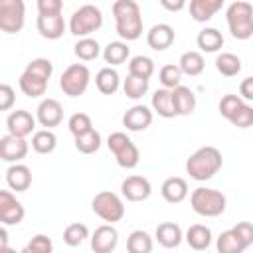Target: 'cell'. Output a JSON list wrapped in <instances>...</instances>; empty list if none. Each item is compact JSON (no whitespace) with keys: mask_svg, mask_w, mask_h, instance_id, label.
I'll return each instance as SVG.
<instances>
[{"mask_svg":"<svg viewBox=\"0 0 253 253\" xmlns=\"http://www.w3.org/2000/svg\"><path fill=\"white\" fill-rule=\"evenodd\" d=\"M113 16H115V30L123 40L132 42L142 36L140 6L134 0H117L113 4Z\"/></svg>","mask_w":253,"mask_h":253,"instance_id":"obj_1","label":"cell"},{"mask_svg":"<svg viewBox=\"0 0 253 253\" xmlns=\"http://www.w3.org/2000/svg\"><path fill=\"white\" fill-rule=\"evenodd\" d=\"M221 164L223 158L215 146H202L186 160V172L190 174V178L198 182H206L221 170Z\"/></svg>","mask_w":253,"mask_h":253,"instance_id":"obj_2","label":"cell"},{"mask_svg":"<svg viewBox=\"0 0 253 253\" xmlns=\"http://www.w3.org/2000/svg\"><path fill=\"white\" fill-rule=\"evenodd\" d=\"M225 20L235 40H249L253 36V6L249 2H231L225 10Z\"/></svg>","mask_w":253,"mask_h":253,"instance_id":"obj_3","label":"cell"},{"mask_svg":"<svg viewBox=\"0 0 253 253\" xmlns=\"http://www.w3.org/2000/svg\"><path fill=\"white\" fill-rule=\"evenodd\" d=\"M225 196L213 188H196L190 196L192 210L202 217H217L225 211Z\"/></svg>","mask_w":253,"mask_h":253,"instance_id":"obj_4","label":"cell"},{"mask_svg":"<svg viewBox=\"0 0 253 253\" xmlns=\"http://www.w3.org/2000/svg\"><path fill=\"white\" fill-rule=\"evenodd\" d=\"M101 26H103V12L95 4L79 6L69 18V32L79 40L89 38V34L97 32Z\"/></svg>","mask_w":253,"mask_h":253,"instance_id":"obj_5","label":"cell"},{"mask_svg":"<svg viewBox=\"0 0 253 253\" xmlns=\"http://www.w3.org/2000/svg\"><path fill=\"white\" fill-rule=\"evenodd\" d=\"M107 146L109 150L113 152L117 164L125 170H132L138 166V160H140V152L136 148V144L121 130L117 132H111L109 138H107Z\"/></svg>","mask_w":253,"mask_h":253,"instance_id":"obj_6","label":"cell"},{"mask_svg":"<svg viewBox=\"0 0 253 253\" xmlns=\"http://www.w3.org/2000/svg\"><path fill=\"white\" fill-rule=\"evenodd\" d=\"M91 210L95 211V215H99L103 221H109L111 225L125 217L123 200L115 192H109V190L95 194V198L91 200Z\"/></svg>","mask_w":253,"mask_h":253,"instance_id":"obj_7","label":"cell"},{"mask_svg":"<svg viewBox=\"0 0 253 253\" xmlns=\"http://www.w3.org/2000/svg\"><path fill=\"white\" fill-rule=\"evenodd\" d=\"M89 81H91L89 67L83 65V63H73V65H69V67L61 73L59 87H61V91H63L67 97H79V95H83V93L87 91Z\"/></svg>","mask_w":253,"mask_h":253,"instance_id":"obj_8","label":"cell"},{"mask_svg":"<svg viewBox=\"0 0 253 253\" xmlns=\"http://www.w3.org/2000/svg\"><path fill=\"white\" fill-rule=\"evenodd\" d=\"M26 22V6L22 0L0 2V30L6 34H18Z\"/></svg>","mask_w":253,"mask_h":253,"instance_id":"obj_9","label":"cell"},{"mask_svg":"<svg viewBox=\"0 0 253 253\" xmlns=\"http://www.w3.org/2000/svg\"><path fill=\"white\" fill-rule=\"evenodd\" d=\"M26 215L24 206L8 190L0 192V221L4 225H18Z\"/></svg>","mask_w":253,"mask_h":253,"instance_id":"obj_10","label":"cell"},{"mask_svg":"<svg viewBox=\"0 0 253 253\" xmlns=\"http://www.w3.org/2000/svg\"><path fill=\"white\" fill-rule=\"evenodd\" d=\"M6 126H8V134L26 138L36 128V117H32V113H28L24 109H18V111H12L8 115Z\"/></svg>","mask_w":253,"mask_h":253,"instance_id":"obj_11","label":"cell"},{"mask_svg":"<svg viewBox=\"0 0 253 253\" xmlns=\"http://www.w3.org/2000/svg\"><path fill=\"white\" fill-rule=\"evenodd\" d=\"M121 194L128 202H144L152 194V186L144 176H128L121 184Z\"/></svg>","mask_w":253,"mask_h":253,"instance_id":"obj_12","label":"cell"},{"mask_svg":"<svg viewBox=\"0 0 253 253\" xmlns=\"http://www.w3.org/2000/svg\"><path fill=\"white\" fill-rule=\"evenodd\" d=\"M117 243H119V231L111 223L99 225L91 235L93 253H111V251H115Z\"/></svg>","mask_w":253,"mask_h":253,"instance_id":"obj_13","label":"cell"},{"mask_svg":"<svg viewBox=\"0 0 253 253\" xmlns=\"http://www.w3.org/2000/svg\"><path fill=\"white\" fill-rule=\"evenodd\" d=\"M28 142L26 138H20V136H12V134H6L0 138V158L4 162H14L18 164L22 158H26L28 154Z\"/></svg>","mask_w":253,"mask_h":253,"instance_id":"obj_14","label":"cell"},{"mask_svg":"<svg viewBox=\"0 0 253 253\" xmlns=\"http://www.w3.org/2000/svg\"><path fill=\"white\" fill-rule=\"evenodd\" d=\"M61 119H63V109H61V103L55 99H43L36 109V121L49 130L57 126Z\"/></svg>","mask_w":253,"mask_h":253,"instance_id":"obj_15","label":"cell"},{"mask_svg":"<svg viewBox=\"0 0 253 253\" xmlns=\"http://www.w3.org/2000/svg\"><path fill=\"white\" fill-rule=\"evenodd\" d=\"M150 123H152V111L146 105H134L123 115V125L126 126V130L132 132H140L148 128Z\"/></svg>","mask_w":253,"mask_h":253,"instance_id":"obj_16","label":"cell"},{"mask_svg":"<svg viewBox=\"0 0 253 253\" xmlns=\"http://www.w3.org/2000/svg\"><path fill=\"white\" fill-rule=\"evenodd\" d=\"M146 43L156 49V51H164L174 43V28L170 24H154L148 34H146Z\"/></svg>","mask_w":253,"mask_h":253,"instance_id":"obj_17","label":"cell"},{"mask_svg":"<svg viewBox=\"0 0 253 253\" xmlns=\"http://www.w3.org/2000/svg\"><path fill=\"white\" fill-rule=\"evenodd\" d=\"M36 26H38L40 36L45 38V40H57V38H61L63 32H65V20H63L61 14H51V16H42V14H38Z\"/></svg>","mask_w":253,"mask_h":253,"instance_id":"obj_18","label":"cell"},{"mask_svg":"<svg viewBox=\"0 0 253 253\" xmlns=\"http://www.w3.org/2000/svg\"><path fill=\"white\" fill-rule=\"evenodd\" d=\"M160 194L162 198L168 202V204H180L186 200L188 196V184L184 178L180 176H172V178H166L160 186Z\"/></svg>","mask_w":253,"mask_h":253,"instance_id":"obj_19","label":"cell"},{"mask_svg":"<svg viewBox=\"0 0 253 253\" xmlns=\"http://www.w3.org/2000/svg\"><path fill=\"white\" fill-rule=\"evenodd\" d=\"M154 237H156V241H158L162 247H166V249H176V247L182 243L184 233H182V229H180L178 223H174V221H164V223H160V225L156 227Z\"/></svg>","mask_w":253,"mask_h":253,"instance_id":"obj_20","label":"cell"},{"mask_svg":"<svg viewBox=\"0 0 253 253\" xmlns=\"http://www.w3.org/2000/svg\"><path fill=\"white\" fill-rule=\"evenodd\" d=\"M6 184L16 192H26L32 184V170L26 164H12L6 170Z\"/></svg>","mask_w":253,"mask_h":253,"instance_id":"obj_21","label":"cell"},{"mask_svg":"<svg viewBox=\"0 0 253 253\" xmlns=\"http://www.w3.org/2000/svg\"><path fill=\"white\" fill-rule=\"evenodd\" d=\"M152 111L158 115V117H164V119H172V117H178L176 115V107H174V99H172V91L170 89H156L154 95H152Z\"/></svg>","mask_w":253,"mask_h":253,"instance_id":"obj_22","label":"cell"},{"mask_svg":"<svg viewBox=\"0 0 253 253\" xmlns=\"http://www.w3.org/2000/svg\"><path fill=\"white\" fill-rule=\"evenodd\" d=\"M184 239L188 241V245L194 251H206L210 247V243H211V229L208 225H204V223H194V225L188 227Z\"/></svg>","mask_w":253,"mask_h":253,"instance_id":"obj_23","label":"cell"},{"mask_svg":"<svg viewBox=\"0 0 253 253\" xmlns=\"http://www.w3.org/2000/svg\"><path fill=\"white\" fill-rule=\"evenodd\" d=\"M172 99H174V107H176V115L180 117H188L194 113L196 109V95L190 87H176L172 89Z\"/></svg>","mask_w":253,"mask_h":253,"instance_id":"obj_24","label":"cell"},{"mask_svg":"<svg viewBox=\"0 0 253 253\" xmlns=\"http://www.w3.org/2000/svg\"><path fill=\"white\" fill-rule=\"evenodd\" d=\"M223 0H192L190 2V16L196 22H208L215 16L217 10H221Z\"/></svg>","mask_w":253,"mask_h":253,"instance_id":"obj_25","label":"cell"},{"mask_svg":"<svg viewBox=\"0 0 253 253\" xmlns=\"http://www.w3.org/2000/svg\"><path fill=\"white\" fill-rule=\"evenodd\" d=\"M95 85H97V89H99L103 95H113V93H117V89H119V85H121V77H119L117 69H113V67H103V69H99L97 75H95Z\"/></svg>","mask_w":253,"mask_h":253,"instance_id":"obj_26","label":"cell"},{"mask_svg":"<svg viewBox=\"0 0 253 253\" xmlns=\"http://www.w3.org/2000/svg\"><path fill=\"white\" fill-rule=\"evenodd\" d=\"M196 42H198V47L202 51H206V53H213V51H217V49L223 47V36L215 28H204L198 34Z\"/></svg>","mask_w":253,"mask_h":253,"instance_id":"obj_27","label":"cell"},{"mask_svg":"<svg viewBox=\"0 0 253 253\" xmlns=\"http://www.w3.org/2000/svg\"><path fill=\"white\" fill-rule=\"evenodd\" d=\"M178 67L182 69V73H186L190 77H196V75H200L204 71L206 61H204V55L200 51H184L180 55Z\"/></svg>","mask_w":253,"mask_h":253,"instance_id":"obj_28","label":"cell"},{"mask_svg":"<svg viewBox=\"0 0 253 253\" xmlns=\"http://www.w3.org/2000/svg\"><path fill=\"white\" fill-rule=\"evenodd\" d=\"M57 146V136L53 134V130L49 128H42V130H36L34 136H32V148L38 152V154H49L53 152Z\"/></svg>","mask_w":253,"mask_h":253,"instance_id":"obj_29","label":"cell"},{"mask_svg":"<svg viewBox=\"0 0 253 253\" xmlns=\"http://www.w3.org/2000/svg\"><path fill=\"white\" fill-rule=\"evenodd\" d=\"M128 53H130V49H128V45L125 42H111V43H107L103 47V59L109 65L125 63L128 59Z\"/></svg>","mask_w":253,"mask_h":253,"instance_id":"obj_30","label":"cell"},{"mask_svg":"<svg viewBox=\"0 0 253 253\" xmlns=\"http://www.w3.org/2000/svg\"><path fill=\"white\" fill-rule=\"evenodd\" d=\"M215 247H217V253H243L247 249L233 229L221 231L215 241Z\"/></svg>","mask_w":253,"mask_h":253,"instance_id":"obj_31","label":"cell"},{"mask_svg":"<svg viewBox=\"0 0 253 253\" xmlns=\"http://www.w3.org/2000/svg\"><path fill=\"white\" fill-rule=\"evenodd\" d=\"M126 251L128 253H152V237L142 229H134L126 237Z\"/></svg>","mask_w":253,"mask_h":253,"instance_id":"obj_32","label":"cell"},{"mask_svg":"<svg viewBox=\"0 0 253 253\" xmlns=\"http://www.w3.org/2000/svg\"><path fill=\"white\" fill-rule=\"evenodd\" d=\"M215 69L225 77H233L241 71V59L231 51H223L215 57Z\"/></svg>","mask_w":253,"mask_h":253,"instance_id":"obj_33","label":"cell"},{"mask_svg":"<svg viewBox=\"0 0 253 253\" xmlns=\"http://www.w3.org/2000/svg\"><path fill=\"white\" fill-rule=\"evenodd\" d=\"M18 85H20L22 93H24L26 97H32V99L42 97V95L45 93V89H47V83H45V81H42V79H38V77L30 75V73H26V71L20 75Z\"/></svg>","mask_w":253,"mask_h":253,"instance_id":"obj_34","label":"cell"},{"mask_svg":"<svg viewBox=\"0 0 253 253\" xmlns=\"http://www.w3.org/2000/svg\"><path fill=\"white\" fill-rule=\"evenodd\" d=\"M73 51H75V55H77L79 59H83V61H93V59H97V57L103 53L99 42L93 40V38H81V40L73 45Z\"/></svg>","mask_w":253,"mask_h":253,"instance_id":"obj_35","label":"cell"},{"mask_svg":"<svg viewBox=\"0 0 253 253\" xmlns=\"http://www.w3.org/2000/svg\"><path fill=\"white\" fill-rule=\"evenodd\" d=\"M152 73H154V61L150 57H146V55H134L128 61V75L150 79Z\"/></svg>","mask_w":253,"mask_h":253,"instance_id":"obj_36","label":"cell"},{"mask_svg":"<svg viewBox=\"0 0 253 253\" xmlns=\"http://www.w3.org/2000/svg\"><path fill=\"white\" fill-rule=\"evenodd\" d=\"M75 148L81 152V154H93L101 148V134L91 128L89 132L81 134V136H75Z\"/></svg>","mask_w":253,"mask_h":253,"instance_id":"obj_37","label":"cell"},{"mask_svg":"<svg viewBox=\"0 0 253 253\" xmlns=\"http://www.w3.org/2000/svg\"><path fill=\"white\" fill-rule=\"evenodd\" d=\"M24 71L47 83L49 77H51V73H53V63H51L49 59H45V57H36V59H32V61L26 65Z\"/></svg>","mask_w":253,"mask_h":253,"instance_id":"obj_38","label":"cell"},{"mask_svg":"<svg viewBox=\"0 0 253 253\" xmlns=\"http://www.w3.org/2000/svg\"><path fill=\"white\" fill-rule=\"evenodd\" d=\"M87 237H89V229H87L85 223L75 221V223H69V225L63 229V241H65L69 247H77V245H81Z\"/></svg>","mask_w":253,"mask_h":253,"instance_id":"obj_39","label":"cell"},{"mask_svg":"<svg viewBox=\"0 0 253 253\" xmlns=\"http://www.w3.org/2000/svg\"><path fill=\"white\" fill-rule=\"evenodd\" d=\"M158 77H160V83L164 85V89H176L180 87V81H182V69L174 63H168L164 67H160L158 71Z\"/></svg>","mask_w":253,"mask_h":253,"instance_id":"obj_40","label":"cell"},{"mask_svg":"<svg viewBox=\"0 0 253 253\" xmlns=\"http://www.w3.org/2000/svg\"><path fill=\"white\" fill-rule=\"evenodd\" d=\"M123 91L128 99H140L146 91H148V79L142 77H134V75H126L125 83H123Z\"/></svg>","mask_w":253,"mask_h":253,"instance_id":"obj_41","label":"cell"},{"mask_svg":"<svg viewBox=\"0 0 253 253\" xmlns=\"http://www.w3.org/2000/svg\"><path fill=\"white\" fill-rule=\"evenodd\" d=\"M67 126H69V132L73 136H81L93 128V123H91V117L87 113H73L67 121Z\"/></svg>","mask_w":253,"mask_h":253,"instance_id":"obj_42","label":"cell"},{"mask_svg":"<svg viewBox=\"0 0 253 253\" xmlns=\"http://www.w3.org/2000/svg\"><path fill=\"white\" fill-rule=\"evenodd\" d=\"M243 105V99L239 97V95H223L221 97V101H219V115L223 117V119H231L235 113H237V109Z\"/></svg>","mask_w":253,"mask_h":253,"instance_id":"obj_43","label":"cell"},{"mask_svg":"<svg viewBox=\"0 0 253 253\" xmlns=\"http://www.w3.org/2000/svg\"><path fill=\"white\" fill-rule=\"evenodd\" d=\"M229 123L233 126H237V128H249V126H253V107H249V105L243 103L237 109V113L229 119Z\"/></svg>","mask_w":253,"mask_h":253,"instance_id":"obj_44","label":"cell"},{"mask_svg":"<svg viewBox=\"0 0 253 253\" xmlns=\"http://www.w3.org/2000/svg\"><path fill=\"white\" fill-rule=\"evenodd\" d=\"M26 247H28L30 251H34V253H53V243H51V239H49L47 235H43V233L34 235V237L28 241Z\"/></svg>","mask_w":253,"mask_h":253,"instance_id":"obj_45","label":"cell"},{"mask_svg":"<svg viewBox=\"0 0 253 253\" xmlns=\"http://www.w3.org/2000/svg\"><path fill=\"white\" fill-rule=\"evenodd\" d=\"M231 229L237 233V237L243 241L245 247L253 245V223H249V221H239V223L233 225Z\"/></svg>","mask_w":253,"mask_h":253,"instance_id":"obj_46","label":"cell"},{"mask_svg":"<svg viewBox=\"0 0 253 253\" xmlns=\"http://www.w3.org/2000/svg\"><path fill=\"white\" fill-rule=\"evenodd\" d=\"M61 8H63L61 0H38V14H42V16L61 14Z\"/></svg>","mask_w":253,"mask_h":253,"instance_id":"obj_47","label":"cell"},{"mask_svg":"<svg viewBox=\"0 0 253 253\" xmlns=\"http://www.w3.org/2000/svg\"><path fill=\"white\" fill-rule=\"evenodd\" d=\"M16 101V95H14V89L8 85V83H2L0 85V111H8Z\"/></svg>","mask_w":253,"mask_h":253,"instance_id":"obj_48","label":"cell"},{"mask_svg":"<svg viewBox=\"0 0 253 253\" xmlns=\"http://www.w3.org/2000/svg\"><path fill=\"white\" fill-rule=\"evenodd\" d=\"M239 97L241 99H247V101H253V75L251 77H245L239 85Z\"/></svg>","mask_w":253,"mask_h":253,"instance_id":"obj_49","label":"cell"},{"mask_svg":"<svg viewBox=\"0 0 253 253\" xmlns=\"http://www.w3.org/2000/svg\"><path fill=\"white\" fill-rule=\"evenodd\" d=\"M160 6H162V8H166V10H170V12H178V10H182V8L186 6V2H184V0H176V2L160 0Z\"/></svg>","mask_w":253,"mask_h":253,"instance_id":"obj_50","label":"cell"},{"mask_svg":"<svg viewBox=\"0 0 253 253\" xmlns=\"http://www.w3.org/2000/svg\"><path fill=\"white\" fill-rule=\"evenodd\" d=\"M8 247V231H6V225H2L0 229V249H6Z\"/></svg>","mask_w":253,"mask_h":253,"instance_id":"obj_51","label":"cell"},{"mask_svg":"<svg viewBox=\"0 0 253 253\" xmlns=\"http://www.w3.org/2000/svg\"><path fill=\"white\" fill-rule=\"evenodd\" d=\"M0 253H20V251H16L12 247H6V249H0Z\"/></svg>","mask_w":253,"mask_h":253,"instance_id":"obj_52","label":"cell"},{"mask_svg":"<svg viewBox=\"0 0 253 253\" xmlns=\"http://www.w3.org/2000/svg\"><path fill=\"white\" fill-rule=\"evenodd\" d=\"M20 253H34V251H30V249H28V247H24V249H22V251H20Z\"/></svg>","mask_w":253,"mask_h":253,"instance_id":"obj_53","label":"cell"}]
</instances>
